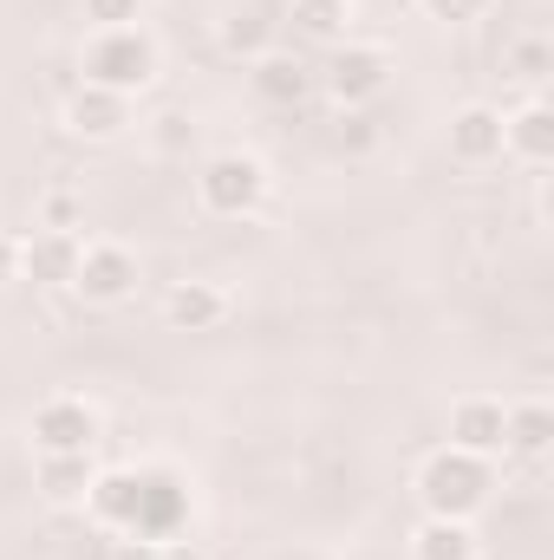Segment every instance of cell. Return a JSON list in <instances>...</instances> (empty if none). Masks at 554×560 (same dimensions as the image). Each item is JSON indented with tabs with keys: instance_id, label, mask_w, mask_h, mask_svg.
Masks as SVG:
<instances>
[{
	"instance_id": "obj_1",
	"label": "cell",
	"mask_w": 554,
	"mask_h": 560,
	"mask_svg": "<svg viewBox=\"0 0 554 560\" xmlns=\"http://www.w3.org/2000/svg\"><path fill=\"white\" fill-rule=\"evenodd\" d=\"M157 72H163V52L143 26H99L85 39V85L138 98L143 85H157Z\"/></svg>"
},
{
	"instance_id": "obj_2",
	"label": "cell",
	"mask_w": 554,
	"mask_h": 560,
	"mask_svg": "<svg viewBox=\"0 0 554 560\" xmlns=\"http://www.w3.org/2000/svg\"><path fill=\"white\" fill-rule=\"evenodd\" d=\"M489 463L483 456H463V450H437L424 469H417V495H424V515H443V522H470L483 502H489Z\"/></svg>"
},
{
	"instance_id": "obj_3",
	"label": "cell",
	"mask_w": 554,
	"mask_h": 560,
	"mask_svg": "<svg viewBox=\"0 0 554 560\" xmlns=\"http://www.w3.org/2000/svg\"><path fill=\"white\" fill-rule=\"evenodd\" d=\"M262 196H268V163L249 156V150H216V156L196 170V202H203L209 215H222V222L255 215Z\"/></svg>"
},
{
	"instance_id": "obj_4",
	"label": "cell",
	"mask_w": 554,
	"mask_h": 560,
	"mask_svg": "<svg viewBox=\"0 0 554 560\" xmlns=\"http://www.w3.org/2000/svg\"><path fill=\"white\" fill-rule=\"evenodd\" d=\"M320 85L333 92L339 112H366V105L392 85V52H385V46H353V39H339V52L326 59Z\"/></svg>"
},
{
	"instance_id": "obj_5",
	"label": "cell",
	"mask_w": 554,
	"mask_h": 560,
	"mask_svg": "<svg viewBox=\"0 0 554 560\" xmlns=\"http://www.w3.org/2000/svg\"><path fill=\"white\" fill-rule=\"evenodd\" d=\"M138 280H143V268L125 242H92L79 255V268H72V293L85 306H125L138 293Z\"/></svg>"
},
{
	"instance_id": "obj_6",
	"label": "cell",
	"mask_w": 554,
	"mask_h": 560,
	"mask_svg": "<svg viewBox=\"0 0 554 560\" xmlns=\"http://www.w3.org/2000/svg\"><path fill=\"white\" fill-rule=\"evenodd\" d=\"M33 450L39 456H92V443H99V411L85 405V398H46L39 411H33Z\"/></svg>"
},
{
	"instance_id": "obj_7",
	"label": "cell",
	"mask_w": 554,
	"mask_h": 560,
	"mask_svg": "<svg viewBox=\"0 0 554 560\" xmlns=\"http://www.w3.org/2000/svg\"><path fill=\"white\" fill-rule=\"evenodd\" d=\"M183 522H189V489H183V476L143 469V495H138L131 535H143V541H170V535H183Z\"/></svg>"
},
{
	"instance_id": "obj_8",
	"label": "cell",
	"mask_w": 554,
	"mask_h": 560,
	"mask_svg": "<svg viewBox=\"0 0 554 560\" xmlns=\"http://www.w3.org/2000/svg\"><path fill=\"white\" fill-rule=\"evenodd\" d=\"M66 131L85 143H112L131 131V98L125 92H105V85H79L66 98Z\"/></svg>"
},
{
	"instance_id": "obj_9",
	"label": "cell",
	"mask_w": 554,
	"mask_h": 560,
	"mask_svg": "<svg viewBox=\"0 0 554 560\" xmlns=\"http://www.w3.org/2000/svg\"><path fill=\"white\" fill-rule=\"evenodd\" d=\"M79 255H85V242H79L72 229H33V235L20 242V275L39 280V287H72Z\"/></svg>"
},
{
	"instance_id": "obj_10",
	"label": "cell",
	"mask_w": 554,
	"mask_h": 560,
	"mask_svg": "<svg viewBox=\"0 0 554 560\" xmlns=\"http://www.w3.org/2000/svg\"><path fill=\"white\" fill-rule=\"evenodd\" d=\"M138 495H143V469H99L92 489H85V509H92L99 528L131 535V522H138Z\"/></svg>"
},
{
	"instance_id": "obj_11",
	"label": "cell",
	"mask_w": 554,
	"mask_h": 560,
	"mask_svg": "<svg viewBox=\"0 0 554 560\" xmlns=\"http://www.w3.org/2000/svg\"><path fill=\"white\" fill-rule=\"evenodd\" d=\"M450 450L463 456H503V398H457L450 405Z\"/></svg>"
},
{
	"instance_id": "obj_12",
	"label": "cell",
	"mask_w": 554,
	"mask_h": 560,
	"mask_svg": "<svg viewBox=\"0 0 554 560\" xmlns=\"http://www.w3.org/2000/svg\"><path fill=\"white\" fill-rule=\"evenodd\" d=\"M249 85H255V98L262 105H300L313 85H320V72L307 66V59H293V52H262L255 66H249Z\"/></svg>"
},
{
	"instance_id": "obj_13",
	"label": "cell",
	"mask_w": 554,
	"mask_h": 560,
	"mask_svg": "<svg viewBox=\"0 0 554 560\" xmlns=\"http://www.w3.org/2000/svg\"><path fill=\"white\" fill-rule=\"evenodd\" d=\"M163 319H170L176 332H209V326L229 319V293H222L216 280H176L170 300H163Z\"/></svg>"
},
{
	"instance_id": "obj_14",
	"label": "cell",
	"mask_w": 554,
	"mask_h": 560,
	"mask_svg": "<svg viewBox=\"0 0 554 560\" xmlns=\"http://www.w3.org/2000/svg\"><path fill=\"white\" fill-rule=\"evenodd\" d=\"M450 156L457 163H496L503 156V112L496 105H463L450 118Z\"/></svg>"
},
{
	"instance_id": "obj_15",
	"label": "cell",
	"mask_w": 554,
	"mask_h": 560,
	"mask_svg": "<svg viewBox=\"0 0 554 560\" xmlns=\"http://www.w3.org/2000/svg\"><path fill=\"white\" fill-rule=\"evenodd\" d=\"M503 150L509 156H522V163H554V112L542 105V98H529L522 112H509L503 118Z\"/></svg>"
},
{
	"instance_id": "obj_16",
	"label": "cell",
	"mask_w": 554,
	"mask_h": 560,
	"mask_svg": "<svg viewBox=\"0 0 554 560\" xmlns=\"http://www.w3.org/2000/svg\"><path fill=\"white\" fill-rule=\"evenodd\" d=\"M503 450H516V456H549L554 450V411L542 398H522V405H503Z\"/></svg>"
},
{
	"instance_id": "obj_17",
	"label": "cell",
	"mask_w": 554,
	"mask_h": 560,
	"mask_svg": "<svg viewBox=\"0 0 554 560\" xmlns=\"http://www.w3.org/2000/svg\"><path fill=\"white\" fill-rule=\"evenodd\" d=\"M92 456H39V469H33V482H39V495L53 502V509H72V502H85V489H92Z\"/></svg>"
},
{
	"instance_id": "obj_18",
	"label": "cell",
	"mask_w": 554,
	"mask_h": 560,
	"mask_svg": "<svg viewBox=\"0 0 554 560\" xmlns=\"http://www.w3.org/2000/svg\"><path fill=\"white\" fill-rule=\"evenodd\" d=\"M412 560H476V535H470V522H443V515H430V522L412 535Z\"/></svg>"
},
{
	"instance_id": "obj_19",
	"label": "cell",
	"mask_w": 554,
	"mask_h": 560,
	"mask_svg": "<svg viewBox=\"0 0 554 560\" xmlns=\"http://www.w3.org/2000/svg\"><path fill=\"white\" fill-rule=\"evenodd\" d=\"M293 26H300L307 39L339 46V39H346V26H353V0H293Z\"/></svg>"
},
{
	"instance_id": "obj_20",
	"label": "cell",
	"mask_w": 554,
	"mask_h": 560,
	"mask_svg": "<svg viewBox=\"0 0 554 560\" xmlns=\"http://www.w3.org/2000/svg\"><path fill=\"white\" fill-rule=\"evenodd\" d=\"M503 72L509 79H522V85H542L554 72V46L542 33H522V39H509V52H503Z\"/></svg>"
},
{
	"instance_id": "obj_21",
	"label": "cell",
	"mask_w": 554,
	"mask_h": 560,
	"mask_svg": "<svg viewBox=\"0 0 554 560\" xmlns=\"http://www.w3.org/2000/svg\"><path fill=\"white\" fill-rule=\"evenodd\" d=\"M222 52H249V59H262V52H268V20H255V13L222 20Z\"/></svg>"
},
{
	"instance_id": "obj_22",
	"label": "cell",
	"mask_w": 554,
	"mask_h": 560,
	"mask_svg": "<svg viewBox=\"0 0 554 560\" xmlns=\"http://www.w3.org/2000/svg\"><path fill=\"white\" fill-rule=\"evenodd\" d=\"M150 143H157L163 156H183V150L196 143V125H189L183 112H163V118H157V131H150Z\"/></svg>"
},
{
	"instance_id": "obj_23",
	"label": "cell",
	"mask_w": 554,
	"mask_h": 560,
	"mask_svg": "<svg viewBox=\"0 0 554 560\" xmlns=\"http://www.w3.org/2000/svg\"><path fill=\"white\" fill-rule=\"evenodd\" d=\"M143 0H85V20H92V33L99 26H138Z\"/></svg>"
},
{
	"instance_id": "obj_24",
	"label": "cell",
	"mask_w": 554,
	"mask_h": 560,
	"mask_svg": "<svg viewBox=\"0 0 554 560\" xmlns=\"http://www.w3.org/2000/svg\"><path fill=\"white\" fill-rule=\"evenodd\" d=\"M424 13H430V20H443V26H470V20H483V13H489V0H424Z\"/></svg>"
},
{
	"instance_id": "obj_25",
	"label": "cell",
	"mask_w": 554,
	"mask_h": 560,
	"mask_svg": "<svg viewBox=\"0 0 554 560\" xmlns=\"http://www.w3.org/2000/svg\"><path fill=\"white\" fill-rule=\"evenodd\" d=\"M372 143H379L372 118H366V112H346V125H339V150H346V156H366Z\"/></svg>"
},
{
	"instance_id": "obj_26",
	"label": "cell",
	"mask_w": 554,
	"mask_h": 560,
	"mask_svg": "<svg viewBox=\"0 0 554 560\" xmlns=\"http://www.w3.org/2000/svg\"><path fill=\"white\" fill-rule=\"evenodd\" d=\"M99 560H157V541H143V535H112Z\"/></svg>"
},
{
	"instance_id": "obj_27",
	"label": "cell",
	"mask_w": 554,
	"mask_h": 560,
	"mask_svg": "<svg viewBox=\"0 0 554 560\" xmlns=\"http://www.w3.org/2000/svg\"><path fill=\"white\" fill-rule=\"evenodd\" d=\"M39 215H46V229H72V222H79V202H72L66 189H53V196L39 202Z\"/></svg>"
},
{
	"instance_id": "obj_28",
	"label": "cell",
	"mask_w": 554,
	"mask_h": 560,
	"mask_svg": "<svg viewBox=\"0 0 554 560\" xmlns=\"http://www.w3.org/2000/svg\"><path fill=\"white\" fill-rule=\"evenodd\" d=\"M157 560H209L203 548H189L183 535H170V541H157Z\"/></svg>"
},
{
	"instance_id": "obj_29",
	"label": "cell",
	"mask_w": 554,
	"mask_h": 560,
	"mask_svg": "<svg viewBox=\"0 0 554 560\" xmlns=\"http://www.w3.org/2000/svg\"><path fill=\"white\" fill-rule=\"evenodd\" d=\"M7 280H20V242L13 235H0V287Z\"/></svg>"
}]
</instances>
